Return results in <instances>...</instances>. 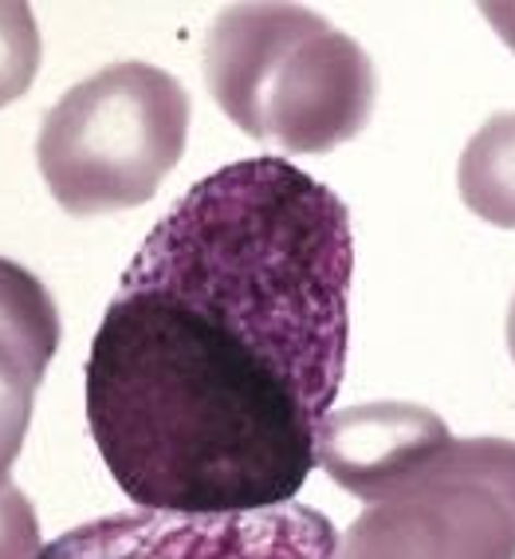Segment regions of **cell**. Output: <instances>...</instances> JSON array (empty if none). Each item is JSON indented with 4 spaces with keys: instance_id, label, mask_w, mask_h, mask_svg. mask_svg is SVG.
<instances>
[{
    "instance_id": "6da1fadb",
    "label": "cell",
    "mask_w": 515,
    "mask_h": 559,
    "mask_svg": "<svg viewBox=\"0 0 515 559\" xmlns=\"http://www.w3.org/2000/svg\"><path fill=\"white\" fill-rule=\"evenodd\" d=\"M355 233L279 154L189 186L122 272L87 359V421L139 509L299 497L347 370Z\"/></svg>"
},
{
    "instance_id": "7a4b0ae2",
    "label": "cell",
    "mask_w": 515,
    "mask_h": 559,
    "mask_svg": "<svg viewBox=\"0 0 515 559\" xmlns=\"http://www.w3.org/2000/svg\"><path fill=\"white\" fill-rule=\"evenodd\" d=\"M205 80L248 139L279 154H327L374 115L367 48L308 4H232L205 36Z\"/></svg>"
},
{
    "instance_id": "3957f363",
    "label": "cell",
    "mask_w": 515,
    "mask_h": 559,
    "mask_svg": "<svg viewBox=\"0 0 515 559\" xmlns=\"http://www.w3.org/2000/svg\"><path fill=\"white\" fill-rule=\"evenodd\" d=\"M189 91L169 71L122 60L75 83L44 115L36 162L71 217L146 205L181 162Z\"/></svg>"
},
{
    "instance_id": "277c9868",
    "label": "cell",
    "mask_w": 515,
    "mask_h": 559,
    "mask_svg": "<svg viewBox=\"0 0 515 559\" xmlns=\"http://www.w3.org/2000/svg\"><path fill=\"white\" fill-rule=\"evenodd\" d=\"M335 559H515V441L453 438L335 539Z\"/></svg>"
},
{
    "instance_id": "5b68a950",
    "label": "cell",
    "mask_w": 515,
    "mask_h": 559,
    "mask_svg": "<svg viewBox=\"0 0 515 559\" xmlns=\"http://www.w3.org/2000/svg\"><path fill=\"white\" fill-rule=\"evenodd\" d=\"M335 524L311 504L248 512H115L63 532L40 559H335Z\"/></svg>"
},
{
    "instance_id": "8992f818",
    "label": "cell",
    "mask_w": 515,
    "mask_h": 559,
    "mask_svg": "<svg viewBox=\"0 0 515 559\" xmlns=\"http://www.w3.org/2000/svg\"><path fill=\"white\" fill-rule=\"evenodd\" d=\"M453 445V433L429 406L414 402H362L331 409L319 430V465L350 497H390L417 469Z\"/></svg>"
},
{
    "instance_id": "52a82bcc",
    "label": "cell",
    "mask_w": 515,
    "mask_h": 559,
    "mask_svg": "<svg viewBox=\"0 0 515 559\" xmlns=\"http://www.w3.org/2000/svg\"><path fill=\"white\" fill-rule=\"evenodd\" d=\"M460 198L480 221L515 229V110H500L468 139L456 166Z\"/></svg>"
},
{
    "instance_id": "ba28073f",
    "label": "cell",
    "mask_w": 515,
    "mask_h": 559,
    "mask_svg": "<svg viewBox=\"0 0 515 559\" xmlns=\"http://www.w3.org/2000/svg\"><path fill=\"white\" fill-rule=\"evenodd\" d=\"M0 343L21 355L24 367L44 379L60 347V311L40 280L16 260L0 257Z\"/></svg>"
},
{
    "instance_id": "9c48e42d",
    "label": "cell",
    "mask_w": 515,
    "mask_h": 559,
    "mask_svg": "<svg viewBox=\"0 0 515 559\" xmlns=\"http://www.w3.org/2000/svg\"><path fill=\"white\" fill-rule=\"evenodd\" d=\"M44 60L36 16L24 0H0V107H9L32 87Z\"/></svg>"
},
{
    "instance_id": "30bf717a",
    "label": "cell",
    "mask_w": 515,
    "mask_h": 559,
    "mask_svg": "<svg viewBox=\"0 0 515 559\" xmlns=\"http://www.w3.org/2000/svg\"><path fill=\"white\" fill-rule=\"evenodd\" d=\"M44 379H36L28 367H24L21 355H12L4 343H0V492L9 489V473L21 457V445L28 438V421H32V399H36V386Z\"/></svg>"
},
{
    "instance_id": "8fae6325",
    "label": "cell",
    "mask_w": 515,
    "mask_h": 559,
    "mask_svg": "<svg viewBox=\"0 0 515 559\" xmlns=\"http://www.w3.org/2000/svg\"><path fill=\"white\" fill-rule=\"evenodd\" d=\"M40 524L16 485L0 492V559H40Z\"/></svg>"
},
{
    "instance_id": "7c38bea8",
    "label": "cell",
    "mask_w": 515,
    "mask_h": 559,
    "mask_svg": "<svg viewBox=\"0 0 515 559\" xmlns=\"http://www.w3.org/2000/svg\"><path fill=\"white\" fill-rule=\"evenodd\" d=\"M484 21L495 28V36L515 51V4H484Z\"/></svg>"
},
{
    "instance_id": "4fadbf2b",
    "label": "cell",
    "mask_w": 515,
    "mask_h": 559,
    "mask_svg": "<svg viewBox=\"0 0 515 559\" xmlns=\"http://www.w3.org/2000/svg\"><path fill=\"white\" fill-rule=\"evenodd\" d=\"M507 350H512V362H515V296H512V308H507Z\"/></svg>"
}]
</instances>
